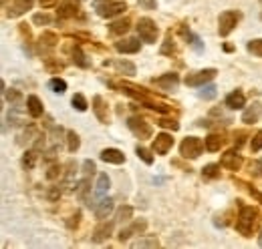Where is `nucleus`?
Wrapping results in <instances>:
<instances>
[{"mask_svg": "<svg viewBox=\"0 0 262 249\" xmlns=\"http://www.w3.org/2000/svg\"><path fill=\"white\" fill-rule=\"evenodd\" d=\"M258 225V213L250 205H242L238 201V217H236V231L242 237H252L254 229Z\"/></svg>", "mask_w": 262, "mask_h": 249, "instance_id": "nucleus-1", "label": "nucleus"}, {"mask_svg": "<svg viewBox=\"0 0 262 249\" xmlns=\"http://www.w3.org/2000/svg\"><path fill=\"white\" fill-rule=\"evenodd\" d=\"M206 143L198 137H186L182 141V145H179V155H182L184 159H198L204 151Z\"/></svg>", "mask_w": 262, "mask_h": 249, "instance_id": "nucleus-2", "label": "nucleus"}, {"mask_svg": "<svg viewBox=\"0 0 262 249\" xmlns=\"http://www.w3.org/2000/svg\"><path fill=\"white\" fill-rule=\"evenodd\" d=\"M137 35H139V38H141L143 42L155 44V42H157V35H159L157 24H155L152 19L143 16V19H139V22H137Z\"/></svg>", "mask_w": 262, "mask_h": 249, "instance_id": "nucleus-3", "label": "nucleus"}, {"mask_svg": "<svg viewBox=\"0 0 262 249\" xmlns=\"http://www.w3.org/2000/svg\"><path fill=\"white\" fill-rule=\"evenodd\" d=\"M218 75L216 69H202V71H194L190 75H186L184 82H186V87H204L208 85L210 80H214Z\"/></svg>", "mask_w": 262, "mask_h": 249, "instance_id": "nucleus-4", "label": "nucleus"}, {"mask_svg": "<svg viewBox=\"0 0 262 249\" xmlns=\"http://www.w3.org/2000/svg\"><path fill=\"white\" fill-rule=\"evenodd\" d=\"M127 127H129V131L133 133V135H135L139 141H141V139H150V137L153 135L152 125L147 123L143 117H137V115H133V117L127 119Z\"/></svg>", "mask_w": 262, "mask_h": 249, "instance_id": "nucleus-5", "label": "nucleus"}, {"mask_svg": "<svg viewBox=\"0 0 262 249\" xmlns=\"http://www.w3.org/2000/svg\"><path fill=\"white\" fill-rule=\"evenodd\" d=\"M97 14L101 16V19H113V16H119L127 10V4L123 0H107V2H101L95 6Z\"/></svg>", "mask_w": 262, "mask_h": 249, "instance_id": "nucleus-6", "label": "nucleus"}, {"mask_svg": "<svg viewBox=\"0 0 262 249\" xmlns=\"http://www.w3.org/2000/svg\"><path fill=\"white\" fill-rule=\"evenodd\" d=\"M240 20V14L236 10H224L220 14V19H218V32H220V37H228L230 32L236 28Z\"/></svg>", "mask_w": 262, "mask_h": 249, "instance_id": "nucleus-7", "label": "nucleus"}, {"mask_svg": "<svg viewBox=\"0 0 262 249\" xmlns=\"http://www.w3.org/2000/svg\"><path fill=\"white\" fill-rule=\"evenodd\" d=\"M152 85H155L157 89L166 91V93H174V91H177V85H179V75L177 73H166L157 78H152Z\"/></svg>", "mask_w": 262, "mask_h": 249, "instance_id": "nucleus-8", "label": "nucleus"}, {"mask_svg": "<svg viewBox=\"0 0 262 249\" xmlns=\"http://www.w3.org/2000/svg\"><path fill=\"white\" fill-rule=\"evenodd\" d=\"M172 147H174V137L170 135V133H159V135H155V139H153L152 151L155 155H168Z\"/></svg>", "mask_w": 262, "mask_h": 249, "instance_id": "nucleus-9", "label": "nucleus"}, {"mask_svg": "<svg viewBox=\"0 0 262 249\" xmlns=\"http://www.w3.org/2000/svg\"><path fill=\"white\" fill-rule=\"evenodd\" d=\"M93 113H95L97 121H99L101 125H107L109 123V107H107L105 98L101 95H95L93 96Z\"/></svg>", "mask_w": 262, "mask_h": 249, "instance_id": "nucleus-10", "label": "nucleus"}, {"mask_svg": "<svg viewBox=\"0 0 262 249\" xmlns=\"http://www.w3.org/2000/svg\"><path fill=\"white\" fill-rule=\"evenodd\" d=\"M242 163H244V159L236 151H226L222 155V159H220V165H222L224 169H228V171H240Z\"/></svg>", "mask_w": 262, "mask_h": 249, "instance_id": "nucleus-11", "label": "nucleus"}, {"mask_svg": "<svg viewBox=\"0 0 262 249\" xmlns=\"http://www.w3.org/2000/svg\"><path fill=\"white\" fill-rule=\"evenodd\" d=\"M145 227H147V221L145 219H139V221H133L129 227H123L121 231H119V235H117V239L123 243V241H127L129 237H133L135 233H143L145 231Z\"/></svg>", "mask_w": 262, "mask_h": 249, "instance_id": "nucleus-12", "label": "nucleus"}, {"mask_svg": "<svg viewBox=\"0 0 262 249\" xmlns=\"http://www.w3.org/2000/svg\"><path fill=\"white\" fill-rule=\"evenodd\" d=\"M79 0H63L57 14H59V19H75V16L79 14Z\"/></svg>", "mask_w": 262, "mask_h": 249, "instance_id": "nucleus-13", "label": "nucleus"}, {"mask_svg": "<svg viewBox=\"0 0 262 249\" xmlns=\"http://www.w3.org/2000/svg\"><path fill=\"white\" fill-rule=\"evenodd\" d=\"M32 4H35V0H14L6 12V16L8 19H19V16H22L26 10L32 8Z\"/></svg>", "mask_w": 262, "mask_h": 249, "instance_id": "nucleus-14", "label": "nucleus"}, {"mask_svg": "<svg viewBox=\"0 0 262 249\" xmlns=\"http://www.w3.org/2000/svg\"><path fill=\"white\" fill-rule=\"evenodd\" d=\"M117 221L115 219H111V221H101L99 225H97V229L93 231V241L95 243H101V241H105L109 235H111V231H113V225H115Z\"/></svg>", "mask_w": 262, "mask_h": 249, "instance_id": "nucleus-15", "label": "nucleus"}, {"mask_svg": "<svg viewBox=\"0 0 262 249\" xmlns=\"http://www.w3.org/2000/svg\"><path fill=\"white\" fill-rule=\"evenodd\" d=\"M260 117H262V103H258V101H254L246 111L242 113V123H246V125H254V123H258L260 121Z\"/></svg>", "mask_w": 262, "mask_h": 249, "instance_id": "nucleus-16", "label": "nucleus"}, {"mask_svg": "<svg viewBox=\"0 0 262 249\" xmlns=\"http://www.w3.org/2000/svg\"><path fill=\"white\" fill-rule=\"evenodd\" d=\"M141 42L137 38H121L119 42H115V51L123 53V55H135L139 53Z\"/></svg>", "mask_w": 262, "mask_h": 249, "instance_id": "nucleus-17", "label": "nucleus"}, {"mask_svg": "<svg viewBox=\"0 0 262 249\" xmlns=\"http://www.w3.org/2000/svg\"><path fill=\"white\" fill-rule=\"evenodd\" d=\"M99 157H101V161L111 163V165H121V163H125V155H123V151H119V149H103Z\"/></svg>", "mask_w": 262, "mask_h": 249, "instance_id": "nucleus-18", "label": "nucleus"}, {"mask_svg": "<svg viewBox=\"0 0 262 249\" xmlns=\"http://www.w3.org/2000/svg\"><path fill=\"white\" fill-rule=\"evenodd\" d=\"M109 187H111V179H109V175L107 173H99V177H97V185H95V199H101L105 197V193L109 191Z\"/></svg>", "mask_w": 262, "mask_h": 249, "instance_id": "nucleus-19", "label": "nucleus"}, {"mask_svg": "<svg viewBox=\"0 0 262 249\" xmlns=\"http://www.w3.org/2000/svg\"><path fill=\"white\" fill-rule=\"evenodd\" d=\"M26 111H28L30 117H35V119L43 117L44 107H43V103H41V98H39V96H35V95H30V96L26 98Z\"/></svg>", "mask_w": 262, "mask_h": 249, "instance_id": "nucleus-20", "label": "nucleus"}, {"mask_svg": "<svg viewBox=\"0 0 262 249\" xmlns=\"http://www.w3.org/2000/svg\"><path fill=\"white\" fill-rule=\"evenodd\" d=\"M244 105H246V96H244L242 91H234L226 96V107L228 109L238 111V109H244Z\"/></svg>", "mask_w": 262, "mask_h": 249, "instance_id": "nucleus-21", "label": "nucleus"}, {"mask_svg": "<svg viewBox=\"0 0 262 249\" xmlns=\"http://www.w3.org/2000/svg\"><path fill=\"white\" fill-rule=\"evenodd\" d=\"M204 143H206V149H208V151L216 153V151H220V149L224 147L226 139H224L222 133H212V135H208V137L204 139Z\"/></svg>", "mask_w": 262, "mask_h": 249, "instance_id": "nucleus-22", "label": "nucleus"}, {"mask_svg": "<svg viewBox=\"0 0 262 249\" xmlns=\"http://www.w3.org/2000/svg\"><path fill=\"white\" fill-rule=\"evenodd\" d=\"M111 211H113V199H101V201L97 203V207H95V217L99 221H103V219L109 217Z\"/></svg>", "mask_w": 262, "mask_h": 249, "instance_id": "nucleus-23", "label": "nucleus"}, {"mask_svg": "<svg viewBox=\"0 0 262 249\" xmlns=\"http://www.w3.org/2000/svg\"><path fill=\"white\" fill-rule=\"evenodd\" d=\"M69 53H71V58H73V62H75L77 66H81V69H89V60H87L85 53L81 51V46H77V44L71 46Z\"/></svg>", "mask_w": 262, "mask_h": 249, "instance_id": "nucleus-24", "label": "nucleus"}, {"mask_svg": "<svg viewBox=\"0 0 262 249\" xmlns=\"http://www.w3.org/2000/svg\"><path fill=\"white\" fill-rule=\"evenodd\" d=\"M129 26H131L129 19H121V20H115V22L109 24V32L113 37H121V35H125V32L129 30Z\"/></svg>", "mask_w": 262, "mask_h": 249, "instance_id": "nucleus-25", "label": "nucleus"}, {"mask_svg": "<svg viewBox=\"0 0 262 249\" xmlns=\"http://www.w3.org/2000/svg\"><path fill=\"white\" fill-rule=\"evenodd\" d=\"M39 42H41V51L43 48H48V51H51V48H55L59 44V37L55 35V32H43Z\"/></svg>", "mask_w": 262, "mask_h": 249, "instance_id": "nucleus-26", "label": "nucleus"}, {"mask_svg": "<svg viewBox=\"0 0 262 249\" xmlns=\"http://www.w3.org/2000/svg\"><path fill=\"white\" fill-rule=\"evenodd\" d=\"M131 247L133 249H137V247H159V239L155 235H143V237H139L131 243Z\"/></svg>", "mask_w": 262, "mask_h": 249, "instance_id": "nucleus-27", "label": "nucleus"}, {"mask_svg": "<svg viewBox=\"0 0 262 249\" xmlns=\"http://www.w3.org/2000/svg\"><path fill=\"white\" fill-rule=\"evenodd\" d=\"M37 161H39V151H37V149H32V151H26L24 157H22V167H24L26 171L35 169V167H37Z\"/></svg>", "mask_w": 262, "mask_h": 249, "instance_id": "nucleus-28", "label": "nucleus"}, {"mask_svg": "<svg viewBox=\"0 0 262 249\" xmlns=\"http://www.w3.org/2000/svg\"><path fill=\"white\" fill-rule=\"evenodd\" d=\"M133 217V207L131 205H121L117 211H115V221L117 223H125Z\"/></svg>", "mask_w": 262, "mask_h": 249, "instance_id": "nucleus-29", "label": "nucleus"}, {"mask_svg": "<svg viewBox=\"0 0 262 249\" xmlns=\"http://www.w3.org/2000/svg\"><path fill=\"white\" fill-rule=\"evenodd\" d=\"M105 62H109V60H105ZM111 64H115L117 71L123 73V75H127V77H133L135 75V64L129 62V60H115V62H111Z\"/></svg>", "mask_w": 262, "mask_h": 249, "instance_id": "nucleus-30", "label": "nucleus"}, {"mask_svg": "<svg viewBox=\"0 0 262 249\" xmlns=\"http://www.w3.org/2000/svg\"><path fill=\"white\" fill-rule=\"evenodd\" d=\"M71 105H73V109H77L79 113H85L87 109H89V103H87V98L81 95V93H77L73 98H71Z\"/></svg>", "mask_w": 262, "mask_h": 249, "instance_id": "nucleus-31", "label": "nucleus"}, {"mask_svg": "<svg viewBox=\"0 0 262 249\" xmlns=\"http://www.w3.org/2000/svg\"><path fill=\"white\" fill-rule=\"evenodd\" d=\"M220 167H222V165H216V163L206 165V167L202 169V177L204 179H216V177H220Z\"/></svg>", "mask_w": 262, "mask_h": 249, "instance_id": "nucleus-32", "label": "nucleus"}, {"mask_svg": "<svg viewBox=\"0 0 262 249\" xmlns=\"http://www.w3.org/2000/svg\"><path fill=\"white\" fill-rule=\"evenodd\" d=\"M79 147H81L79 135H77L75 131H67V151H69V153H75Z\"/></svg>", "mask_w": 262, "mask_h": 249, "instance_id": "nucleus-33", "label": "nucleus"}, {"mask_svg": "<svg viewBox=\"0 0 262 249\" xmlns=\"http://www.w3.org/2000/svg\"><path fill=\"white\" fill-rule=\"evenodd\" d=\"M159 53H161V55H166V57H172V55L175 53V42H174V37H172V35L166 37V40H163Z\"/></svg>", "mask_w": 262, "mask_h": 249, "instance_id": "nucleus-34", "label": "nucleus"}, {"mask_svg": "<svg viewBox=\"0 0 262 249\" xmlns=\"http://www.w3.org/2000/svg\"><path fill=\"white\" fill-rule=\"evenodd\" d=\"M48 87L53 89V93H59V95H63L65 91H67V82H65L63 78H59V77H53L51 80H48Z\"/></svg>", "mask_w": 262, "mask_h": 249, "instance_id": "nucleus-35", "label": "nucleus"}, {"mask_svg": "<svg viewBox=\"0 0 262 249\" xmlns=\"http://www.w3.org/2000/svg\"><path fill=\"white\" fill-rule=\"evenodd\" d=\"M135 155H137L145 165H152V163H153V155H152V151H147V149L141 147V145L135 147Z\"/></svg>", "mask_w": 262, "mask_h": 249, "instance_id": "nucleus-36", "label": "nucleus"}, {"mask_svg": "<svg viewBox=\"0 0 262 249\" xmlns=\"http://www.w3.org/2000/svg\"><path fill=\"white\" fill-rule=\"evenodd\" d=\"M246 48H248V53H252L254 57H260V58H262V38L250 40V42L246 44Z\"/></svg>", "mask_w": 262, "mask_h": 249, "instance_id": "nucleus-37", "label": "nucleus"}, {"mask_svg": "<svg viewBox=\"0 0 262 249\" xmlns=\"http://www.w3.org/2000/svg\"><path fill=\"white\" fill-rule=\"evenodd\" d=\"M75 189H77V195H79L81 199H85V197H87V193H89V189H91V181H89V177H85V179L81 181V183H79Z\"/></svg>", "mask_w": 262, "mask_h": 249, "instance_id": "nucleus-38", "label": "nucleus"}, {"mask_svg": "<svg viewBox=\"0 0 262 249\" xmlns=\"http://www.w3.org/2000/svg\"><path fill=\"white\" fill-rule=\"evenodd\" d=\"M51 14H46V12H39L32 16V22H35L37 26H46V24H51Z\"/></svg>", "mask_w": 262, "mask_h": 249, "instance_id": "nucleus-39", "label": "nucleus"}, {"mask_svg": "<svg viewBox=\"0 0 262 249\" xmlns=\"http://www.w3.org/2000/svg\"><path fill=\"white\" fill-rule=\"evenodd\" d=\"M216 91H218V89H216L214 85H204L202 91L198 93V96H200V98H206V101H210V98L216 96Z\"/></svg>", "mask_w": 262, "mask_h": 249, "instance_id": "nucleus-40", "label": "nucleus"}, {"mask_svg": "<svg viewBox=\"0 0 262 249\" xmlns=\"http://www.w3.org/2000/svg\"><path fill=\"white\" fill-rule=\"evenodd\" d=\"M61 175H63V167H61L59 163H53L51 167H48V171H46V179H48V181H55V179H59Z\"/></svg>", "mask_w": 262, "mask_h": 249, "instance_id": "nucleus-41", "label": "nucleus"}, {"mask_svg": "<svg viewBox=\"0 0 262 249\" xmlns=\"http://www.w3.org/2000/svg\"><path fill=\"white\" fill-rule=\"evenodd\" d=\"M157 125H159L161 129H172V131H177V129H179V123H177L175 119H166V117L157 119Z\"/></svg>", "mask_w": 262, "mask_h": 249, "instance_id": "nucleus-42", "label": "nucleus"}, {"mask_svg": "<svg viewBox=\"0 0 262 249\" xmlns=\"http://www.w3.org/2000/svg\"><path fill=\"white\" fill-rule=\"evenodd\" d=\"M250 151H252V153L262 151V131H258L256 135L252 137V141H250Z\"/></svg>", "mask_w": 262, "mask_h": 249, "instance_id": "nucleus-43", "label": "nucleus"}, {"mask_svg": "<svg viewBox=\"0 0 262 249\" xmlns=\"http://www.w3.org/2000/svg\"><path fill=\"white\" fill-rule=\"evenodd\" d=\"M79 223H81V211H75L71 217L67 219V227H69L71 231H75V229L79 227Z\"/></svg>", "mask_w": 262, "mask_h": 249, "instance_id": "nucleus-44", "label": "nucleus"}, {"mask_svg": "<svg viewBox=\"0 0 262 249\" xmlns=\"http://www.w3.org/2000/svg\"><path fill=\"white\" fill-rule=\"evenodd\" d=\"M63 62H57V60H53V57H48L46 58V69L51 71V73H59V71H63Z\"/></svg>", "mask_w": 262, "mask_h": 249, "instance_id": "nucleus-45", "label": "nucleus"}, {"mask_svg": "<svg viewBox=\"0 0 262 249\" xmlns=\"http://www.w3.org/2000/svg\"><path fill=\"white\" fill-rule=\"evenodd\" d=\"M4 95H6V101H8V103H19V101H21V96H22L16 89H10V91L6 89Z\"/></svg>", "mask_w": 262, "mask_h": 249, "instance_id": "nucleus-46", "label": "nucleus"}, {"mask_svg": "<svg viewBox=\"0 0 262 249\" xmlns=\"http://www.w3.org/2000/svg\"><path fill=\"white\" fill-rule=\"evenodd\" d=\"M95 171H97V167H95V163L87 159V161L83 163V173H85V177H91V175H95Z\"/></svg>", "mask_w": 262, "mask_h": 249, "instance_id": "nucleus-47", "label": "nucleus"}, {"mask_svg": "<svg viewBox=\"0 0 262 249\" xmlns=\"http://www.w3.org/2000/svg\"><path fill=\"white\" fill-rule=\"evenodd\" d=\"M139 6H143L145 10H155L157 2H155V0H139Z\"/></svg>", "mask_w": 262, "mask_h": 249, "instance_id": "nucleus-48", "label": "nucleus"}, {"mask_svg": "<svg viewBox=\"0 0 262 249\" xmlns=\"http://www.w3.org/2000/svg\"><path fill=\"white\" fill-rule=\"evenodd\" d=\"M39 2H41V6H43V8H51V6H55V4H57V0H39Z\"/></svg>", "mask_w": 262, "mask_h": 249, "instance_id": "nucleus-49", "label": "nucleus"}, {"mask_svg": "<svg viewBox=\"0 0 262 249\" xmlns=\"http://www.w3.org/2000/svg\"><path fill=\"white\" fill-rule=\"evenodd\" d=\"M48 197H51L53 201H55V199H59V197H61V189H59V187H53L51 193H48Z\"/></svg>", "mask_w": 262, "mask_h": 249, "instance_id": "nucleus-50", "label": "nucleus"}, {"mask_svg": "<svg viewBox=\"0 0 262 249\" xmlns=\"http://www.w3.org/2000/svg\"><path fill=\"white\" fill-rule=\"evenodd\" d=\"M250 193H252V195H254V197L258 199V201L262 203V193H260V191H256V189H250Z\"/></svg>", "mask_w": 262, "mask_h": 249, "instance_id": "nucleus-51", "label": "nucleus"}, {"mask_svg": "<svg viewBox=\"0 0 262 249\" xmlns=\"http://www.w3.org/2000/svg\"><path fill=\"white\" fill-rule=\"evenodd\" d=\"M224 51H226V53H232L234 46H232V44H224Z\"/></svg>", "mask_w": 262, "mask_h": 249, "instance_id": "nucleus-52", "label": "nucleus"}, {"mask_svg": "<svg viewBox=\"0 0 262 249\" xmlns=\"http://www.w3.org/2000/svg\"><path fill=\"white\" fill-rule=\"evenodd\" d=\"M258 245L262 247V231H260V235H258Z\"/></svg>", "mask_w": 262, "mask_h": 249, "instance_id": "nucleus-53", "label": "nucleus"}, {"mask_svg": "<svg viewBox=\"0 0 262 249\" xmlns=\"http://www.w3.org/2000/svg\"><path fill=\"white\" fill-rule=\"evenodd\" d=\"M260 19H262V14H260Z\"/></svg>", "mask_w": 262, "mask_h": 249, "instance_id": "nucleus-54", "label": "nucleus"}]
</instances>
